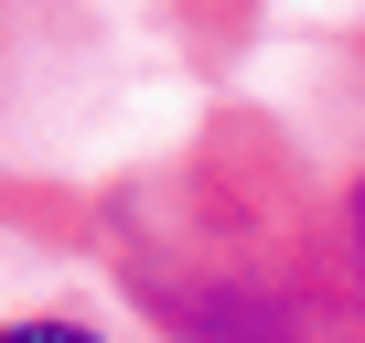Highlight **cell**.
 <instances>
[{"label": "cell", "mask_w": 365, "mask_h": 343, "mask_svg": "<svg viewBox=\"0 0 365 343\" xmlns=\"http://www.w3.org/2000/svg\"><path fill=\"white\" fill-rule=\"evenodd\" d=\"M0 343H108V332H86V322H11Z\"/></svg>", "instance_id": "obj_1"}, {"label": "cell", "mask_w": 365, "mask_h": 343, "mask_svg": "<svg viewBox=\"0 0 365 343\" xmlns=\"http://www.w3.org/2000/svg\"><path fill=\"white\" fill-rule=\"evenodd\" d=\"M344 226H354V290H365V183H354V204H344Z\"/></svg>", "instance_id": "obj_2"}]
</instances>
